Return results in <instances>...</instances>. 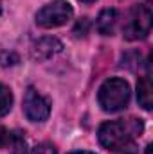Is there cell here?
Masks as SVG:
<instances>
[{
	"mask_svg": "<svg viewBox=\"0 0 153 154\" xmlns=\"http://www.w3.org/2000/svg\"><path fill=\"white\" fill-rule=\"evenodd\" d=\"M142 131L144 125L139 118H121L101 124L97 136L101 145L115 154H137V140L141 138Z\"/></svg>",
	"mask_w": 153,
	"mask_h": 154,
	"instance_id": "obj_1",
	"label": "cell"
},
{
	"mask_svg": "<svg viewBox=\"0 0 153 154\" xmlns=\"http://www.w3.org/2000/svg\"><path fill=\"white\" fill-rule=\"evenodd\" d=\"M97 100H99V106L105 109V111H121L128 106L130 102V86L124 79H119V77H112L108 81H105L99 88V93H97Z\"/></svg>",
	"mask_w": 153,
	"mask_h": 154,
	"instance_id": "obj_2",
	"label": "cell"
},
{
	"mask_svg": "<svg viewBox=\"0 0 153 154\" xmlns=\"http://www.w3.org/2000/svg\"><path fill=\"white\" fill-rule=\"evenodd\" d=\"M151 31V11L148 5H133L122 27L124 38L130 41L144 39Z\"/></svg>",
	"mask_w": 153,
	"mask_h": 154,
	"instance_id": "obj_3",
	"label": "cell"
},
{
	"mask_svg": "<svg viewBox=\"0 0 153 154\" xmlns=\"http://www.w3.org/2000/svg\"><path fill=\"white\" fill-rule=\"evenodd\" d=\"M72 14H74L72 5L67 0H54L43 5L36 13V23L43 29H54V27L65 25L72 18Z\"/></svg>",
	"mask_w": 153,
	"mask_h": 154,
	"instance_id": "obj_4",
	"label": "cell"
},
{
	"mask_svg": "<svg viewBox=\"0 0 153 154\" xmlns=\"http://www.w3.org/2000/svg\"><path fill=\"white\" fill-rule=\"evenodd\" d=\"M24 113L31 122H45L50 113V106L34 88H27L24 95Z\"/></svg>",
	"mask_w": 153,
	"mask_h": 154,
	"instance_id": "obj_5",
	"label": "cell"
},
{
	"mask_svg": "<svg viewBox=\"0 0 153 154\" xmlns=\"http://www.w3.org/2000/svg\"><path fill=\"white\" fill-rule=\"evenodd\" d=\"M61 48H63V45H61L60 39L45 36V38L38 39L33 45V57L38 59V61H47V59L54 57L56 54H60Z\"/></svg>",
	"mask_w": 153,
	"mask_h": 154,
	"instance_id": "obj_6",
	"label": "cell"
},
{
	"mask_svg": "<svg viewBox=\"0 0 153 154\" xmlns=\"http://www.w3.org/2000/svg\"><path fill=\"white\" fill-rule=\"evenodd\" d=\"M117 11L115 9H103L97 16V22H96V27L99 31V34L103 36H110L115 29V23H117Z\"/></svg>",
	"mask_w": 153,
	"mask_h": 154,
	"instance_id": "obj_7",
	"label": "cell"
},
{
	"mask_svg": "<svg viewBox=\"0 0 153 154\" xmlns=\"http://www.w3.org/2000/svg\"><path fill=\"white\" fill-rule=\"evenodd\" d=\"M137 100H139V104L146 111H150L153 108V91H151V81H150V77H142L137 82Z\"/></svg>",
	"mask_w": 153,
	"mask_h": 154,
	"instance_id": "obj_8",
	"label": "cell"
},
{
	"mask_svg": "<svg viewBox=\"0 0 153 154\" xmlns=\"http://www.w3.org/2000/svg\"><path fill=\"white\" fill-rule=\"evenodd\" d=\"M11 106H13V93L7 86L0 82V118L9 113Z\"/></svg>",
	"mask_w": 153,
	"mask_h": 154,
	"instance_id": "obj_9",
	"label": "cell"
},
{
	"mask_svg": "<svg viewBox=\"0 0 153 154\" xmlns=\"http://www.w3.org/2000/svg\"><path fill=\"white\" fill-rule=\"evenodd\" d=\"M88 29H90V20L88 18H79L74 27V36L76 38H83L88 34Z\"/></svg>",
	"mask_w": 153,
	"mask_h": 154,
	"instance_id": "obj_10",
	"label": "cell"
},
{
	"mask_svg": "<svg viewBox=\"0 0 153 154\" xmlns=\"http://www.w3.org/2000/svg\"><path fill=\"white\" fill-rule=\"evenodd\" d=\"M13 140H15V134L9 133L5 127H0V149H5V147L13 145Z\"/></svg>",
	"mask_w": 153,
	"mask_h": 154,
	"instance_id": "obj_11",
	"label": "cell"
},
{
	"mask_svg": "<svg viewBox=\"0 0 153 154\" xmlns=\"http://www.w3.org/2000/svg\"><path fill=\"white\" fill-rule=\"evenodd\" d=\"M31 154H56V149H54V145H50V143H40V145H36V147L33 149Z\"/></svg>",
	"mask_w": 153,
	"mask_h": 154,
	"instance_id": "obj_12",
	"label": "cell"
},
{
	"mask_svg": "<svg viewBox=\"0 0 153 154\" xmlns=\"http://www.w3.org/2000/svg\"><path fill=\"white\" fill-rule=\"evenodd\" d=\"M0 63H2V66H13V65H16L18 63V57L11 52H5V54H2V57H0Z\"/></svg>",
	"mask_w": 153,
	"mask_h": 154,
	"instance_id": "obj_13",
	"label": "cell"
},
{
	"mask_svg": "<svg viewBox=\"0 0 153 154\" xmlns=\"http://www.w3.org/2000/svg\"><path fill=\"white\" fill-rule=\"evenodd\" d=\"M70 154H94V152H88V151H76V152H70Z\"/></svg>",
	"mask_w": 153,
	"mask_h": 154,
	"instance_id": "obj_14",
	"label": "cell"
},
{
	"mask_svg": "<svg viewBox=\"0 0 153 154\" xmlns=\"http://www.w3.org/2000/svg\"><path fill=\"white\" fill-rule=\"evenodd\" d=\"M146 154H151V145H148V147H146Z\"/></svg>",
	"mask_w": 153,
	"mask_h": 154,
	"instance_id": "obj_15",
	"label": "cell"
},
{
	"mask_svg": "<svg viewBox=\"0 0 153 154\" xmlns=\"http://www.w3.org/2000/svg\"><path fill=\"white\" fill-rule=\"evenodd\" d=\"M79 2H85V4H90V2H96V0H79Z\"/></svg>",
	"mask_w": 153,
	"mask_h": 154,
	"instance_id": "obj_16",
	"label": "cell"
},
{
	"mask_svg": "<svg viewBox=\"0 0 153 154\" xmlns=\"http://www.w3.org/2000/svg\"><path fill=\"white\" fill-rule=\"evenodd\" d=\"M0 14H2V4H0Z\"/></svg>",
	"mask_w": 153,
	"mask_h": 154,
	"instance_id": "obj_17",
	"label": "cell"
}]
</instances>
